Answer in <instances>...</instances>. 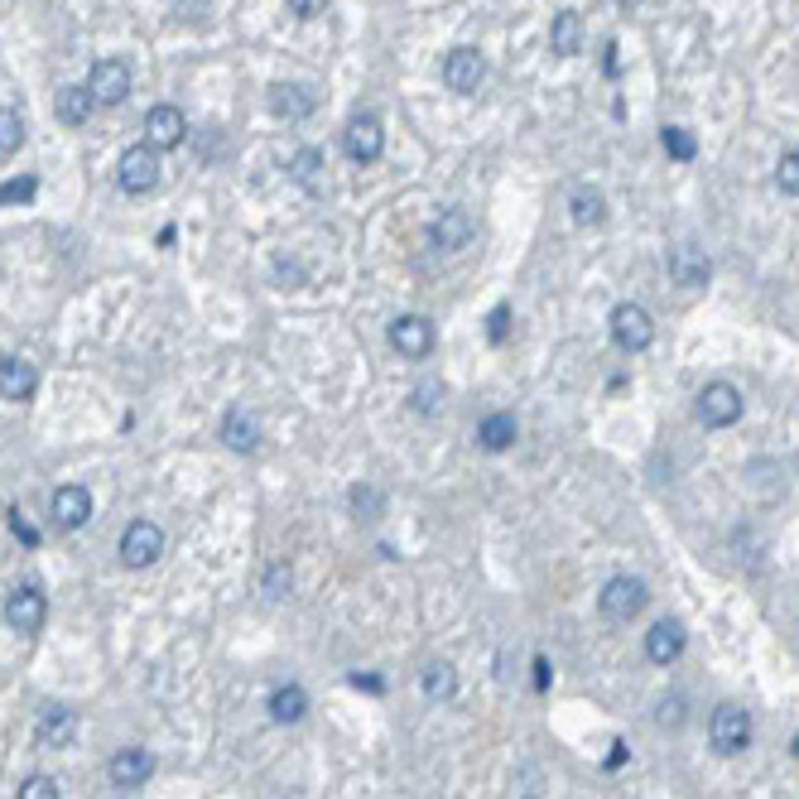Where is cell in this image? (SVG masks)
Here are the masks:
<instances>
[{
    "mask_svg": "<svg viewBox=\"0 0 799 799\" xmlns=\"http://www.w3.org/2000/svg\"><path fill=\"white\" fill-rule=\"evenodd\" d=\"M549 49L559 53V59H573V53H583V15H579V10H559V15H554Z\"/></svg>",
    "mask_w": 799,
    "mask_h": 799,
    "instance_id": "22",
    "label": "cell"
},
{
    "mask_svg": "<svg viewBox=\"0 0 799 799\" xmlns=\"http://www.w3.org/2000/svg\"><path fill=\"white\" fill-rule=\"evenodd\" d=\"M25 145V116L15 106H0V154H15Z\"/></svg>",
    "mask_w": 799,
    "mask_h": 799,
    "instance_id": "29",
    "label": "cell"
},
{
    "mask_svg": "<svg viewBox=\"0 0 799 799\" xmlns=\"http://www.w3.org/2000/svg\"><path fill=\"white\" fill-rule=\"evenodd\" d=\"M569 217L579 221V227H603L607 221V198H603V188H593V183H579L569 193Z\"/></svg>",
    "mask_w": 799,
    "mask_h": 799,
    "instance_id": "21",
    "label": "cell"
},
{
    "mask_svg": "<svg viewBox=\"0 0 799 799\" xmlns=\"http://www.w3.org/2000/svg\"><path fill=\"white\" fill-rule=\"evenodd\" d=\"M694 415L703 429H732L741 419V391L732 381H708L703 391H698Z\"/></svg>",
    "mask_w": 799,
    "mask_h": 799,
    "instance_id": "1",
    "label": "cell"
},
{
    "mask_svg": "<svg viewBox=\"0 0 799 799\" xmlns=\"http://www.w3.org/2000/svg\"><path fill=\"white\" fill-rule=\"evenodd\" d=\"M35 188H39V179H35V174H25V179H10V183H0V207H5V203H29V198H35Z\"/></svg>",
    "mask_w": 799,
    "mask_h": 799,
    "instance_id": "33",
    "label": "cell"
},
{
    "mask_svg": "<svg viewBox=\"0 0 799 799\" xmlns=\"http://www.w3.org/2000/svg\"><path fill=\"white\" fill-rule=\"evenodd\" d=\"M39 371L25 357H0V395L5 400H35Z\"/></svg>",
    "mask_w": 799,
    "mask_h": 799,
    "instance_id": "20",
    "label": "cell"
},
{
    "mask_svg": "<svg viewBox=\"0 0 799 799\" xmlns=\"http://www.w3.org/2000/svg\"><path fill=\"white\" fill-rule=\"evenodd\" d=\"M20 799H59V781H49V775H29V781L20 785Z\"/></svg>",
    "mask_w": 799,
    "mask_h": 799,
    "instance_id": "35",
    "label": "cell"
},
{
    "mask_svg": "<svg viewBox=\"0 0 799 799\" xmlns=\"http://www.w3.org/2000/svg\"><path fill=\"white\" fill-rule=\"evenodd\" d=\"M5 617H10V626H15V631L35 636V631H43V617H49V597H43L35 583L15 587V593H10V603H5Z\"/></svg>",
    "mask_w": 799,
    "mask_h": 799,
    "instance_id": "12",
    "label": "cell"
},
{
    "mask_svg": "<svg viewBox=\"0 0 799 799\" xmlns=\"http://www.w3.org/2000/svg\"><path fill=\"white\" fill-rule=\"evenodd\" d=\"M87 520H92V492H87V486H59V492H53V525L83 530Z\"/></svg>",
    "mask_w": 799,
    "mask_h": 799,
    "instance_id": "15",
    "label": "cell"
},
{
    "mask_svg": "<svg viewBox=\"0 0 799 799\" xmlns=\"http://www.w3.org/2000/svg\"><path fill=\"white\" fill-rule=\"evenodd\" d=\"M795 757H799V737H795Z\"/></svg>",
    "mask_w": 799,
    "mask_h": 799,
    "instance_id": "45",
    "label": "cell"
},
{
    "mask_svg": "<svg viewBox=\"0 0 799 799\" xmlns=\"http://www.w3.org/2000/svg\"><path fill=\"white\" fill-rule=\"evenodd\" d=\"M221 439H227V448H237V453H255L261 448V424H255L246 409H227V419H221Z\"/></svg>",
    "mask_w": 799,
    "mask_h": 799,
    "instance_id": "23",
    "label": "cell"
},
{
    "mask_svg": "<svg viewBox=\"0 0 799 799\" xmlns=\"http://www.w3.org/2000/svg\"><path fill=\"white\" fill-rule=\"evenodd\" d=\"M443 405V385H415V395H409V409H415V415H434V409Z\"/></svg>",
    "mask_w": 799,
    "mask_h": 799,
    "instance_id": "34",
    "label": "cell"
},
{
    "mask_svg": "<svg viewBox=\"0 0 799 799\" xmlns=\"http://www.w3.org/2000/svg\"><path fill=\"white\" fill-rule=\"evenodd\" d=\"M429 241H434L439 251H462L472 241V217L462 213V207H443L434 217V227H429Z\"/></svg>",
    "mask_w": 799,
    "mask_h": 799,
    "instance_id": "17",
    "label": "cell"
},
{
    "mask_svg": "<svg viewBox=\"0 0 799 799\" xmlns=\"http://www.w3.org/2000/svg\"><path fill=\"white\" fill-rule=\"evenodd\" d=\"M145 136H150V150H174V145H183V140H188V121H183V111H179V106H169V102L150 106V116H145Z\"/></svg>",
    "mask_w": 799,
    "mask_h": 799,
    "instance_id": "13",
    "label": "cell"
},
{
    "mask_svg": "<svg viewBox=\"0 0 799 799\" xmlns=\"http://www.w3.org/2000/svg\"><path fill=\"white\" fill-rule=\"evenodd\" d=\"M10 525H15V535L25 540V545H39V535H35V530L25 525V516H20V510H10Z\"/></svg>",
    "mask_w": 799,
    "mask_h": 799,
    "instance_id": "41",
    "label": "cell"
},
{
    "mask_svg": "<svg viewBox=\"0 0 799 799\" xmlns=\"http://www.w3.org/2000/svg\"><path fill=\"white\" fill-rule=\"evenodd\" d=\"M535 689H540V694L549 689V660H545V655L535 660Z\"/></svg>",
    "mask_w": 799,
    "mask_h": 799,
    "instance_id": "43",
    "label": "cell"
},
{
    "mask_svg": "<svg viewBox=\"0 0 799 799\" xmlns=\"http://www.w3.org/2000/svg\"><path fill=\"white\" fill-rule=\"evenodd\" d=\"M106 775H111V785H121V790H136V785H145L150 775H154V757H150L145 747H126V751H116V757H111Z\"/></svg>",
    "mask_w": 799,
    "mask_h": 799,
    "instance_id": "14",
    "label": "cell"
},
{
    "mask_svg": "<svg viewBox=\"0 0 799 799\" xmlns=\"http://www.w3.org/2000/svg\"><path fill=\"white\" fill-rule=\"evenodd\" d=\"M775 188H781V193H790V198H799V150H785L781 154V164H775Z\"/></svg>",
    "mask_w": 799,
    "mask_h": 799,
    "instance_id": "31",
    "label": "cell"
},
{
    "mask_svg": "<svg viewBox=\"0 0 799 799\" xmlns=\"http://www.w3.org/2000/svg\"><path fill=\"white\" fill-rule=\"evenodd\" d=\"M160 554H164V530L154 525V520H130L126 535H121V559H126V569H150Z\"/></svg>",
    "mask_w": 799,
    "mask_h": 799,
    "instance_id": "6",
    "label": "cell"
},
{
    "mask_svg": "<svg viewBox=\"0 0 799 799\" xmlns=\"http://www.w3.org/2000/svg\"><path fill=\"white\" fill-rule=\"evenodd\" d=\"M391 347L400 352V357L409 362H424L429 352H434V324H429L424 314H405L391 324Z\"/></svg>",
    "mask_w": 799,
    "mask_h": 799,
    "instance_id": "8",
    "label": "cell"
},
{
    "mask_svg": "<svg viewBox=\"0 0 799 799\" xmlns=\"http://www.w3.org/2000/svg\"><path fill=\"white\" fill-rule=\"evenodd\" d=\"M304 713H308V694L299 689V684H284V689L270 694V718H275V723H299Z\"/></svg>",
    "mask_w": 799,
    "mask_h": 799,
    "instance_id": "28",
    "label": "cell"
},
{
    "mask_svg": "<svg viewBox=\"0 0 799 799\" xmlns=\"http://www.w3.org/2000/svg\"><path fill=\"white\" fill-rule=\"evenodd\" d=\"M684 718H689V713H684V698L674 694V698H664V703H660V713H655V723L674 732V727H684Z\"/></svg>",
    "mask_w": 799,
    "mask_h": 799,
    "instance_id": "36",
    "label": "cell"
},
{
    "mask_svg": "<svg viewBox=\"0 0 799 799\" xmlns=\"http://www.w3.org/2000/svg\"><path fill=\"white\" fill-rule=\"evenodd\" d=\"M314 106H318L314 87H304V83H280V87H270V111H275V116L304 121V116H314Z\"/></svg>",
    "mask_w": 799,
    "mask_h": 799,
    "instance_id": "19",
    "label": "cell"
},
{
    "mask_svg": "<svg viewBox=\"0 0 799 799\" xmlns=\"http://www.w3.org/2000/svg\"><path fill=\"white\" fill-rule=\"evenodd\" d=\"M290 179L304 188V193H324V154H318V150H294Z\"/></svg>",
    "mask_w": 799,
    "mask_h": 799,
    "instance_id": "26",
    "label": "cell"
},
{
    "mask_svg": "<svg viewBox=\"0 0 799 799\" xmlns=\"http://www.w3.org/2000/svg\"><path fill=\"white\" fill-rule=\"evenodd\" d=\"M342 150H347L352 164H376L385 150V130H381V116H371V111H362V116L347 121V130H342Z\"/></svg>",
    "mask_w": 799,
    "mask_h": 799,
    "instance_id": "4",
    "label": "cell"
},
{
    "mask_svg": "<svg viewBox=\"0 0 799 799\" xmlns=\"http://www.w3.org/2000/svg\"><path fill=\"white\" fill-rule=\"evenodd\" d=\"M352 689H366V694H381V680H376V674H352Z\"/></svg>",
    "mask_w": 799,
    "mask_h": 799,
    "instance_id": "42",
    "label": "cell"
},
{
    "mask_svg": "<svg viewBox=\"0 0 799 799\" xmlns=\"http://www.w3.org/2000/svg\"><path fill=\"white\" fill-rule=\"evenodd\" d=\"M265 593H270V597H284V593H290V569H280V563H275V569L265 573Z\"/></svg>",
    "mask_w": 799,
    "mask_h": 799,
    "instance_id": "38",
    "label": "cell"
},
{
    "mask_svg": "<svg viewBox=\"0 0 799 799\" xmlns=\"http://www.w3.org/2000/svg\"><path fill=\"white\" fill-rule=\"evenodd\" d=\"M290 10H294L299 20H318L328 10V0H290Z\"/></svg>",
    "mask_w": 799,
    "mask_h": 799,
    "instance_id": "40",
    "label": "cell"
},
{
    "mask_svg": "<svg viewBox=\"0 0 799 799\" xmlns=\"http://www.w3.org/2000/svg\"><path fill=\"white\" fill-rule=\"evenodd\" d=\"M169 5L179 10V20H188V25H198L207 15V0H169Z\"/></svg>",
    "mask_w": 799,
    "mask_h": 799,
    "instance_id": "39",
    "label": "cell"
},
{
    "mask_svg": "<svg viewBox=\"0 0 799 799\" xmlns=\"http://www.w3.org/2000/svg\"><path fill=\"white\" fill-rule=\"evenodd\" d=\"M116 183L126 188V193H150V188L160 183V154H154L150 145L126 150L121 164H116Z\"/></svg>",
    "mask_w": 799,
    "mask_h": 799,
    "instance_id": "9",
    "label": "cell"
},
{
    "mask_svg": "<svg viewBox=\"0 0 799 799\" xmlns=\"http://www.w3.org/2000/svg\"><path fill=\"white\" fill-rule=\"evenodd\" d=\"M684 641H689V636H684L680 621L664 617V621H655V626L646 631V655L655 664H674L684 655Z\"/></svg>",
    "mask_w": 799,
    "mask_h": 799,
    "instance_id": "18",
    "label": "cell"
},
{
    "mask_svg": "<svg viewBox=\"0 0 799 799\" xmlns=\"http://www.w3.org/2000/svg\"><path fill=\"white\" fill-rule=\"evenodd\" d=\"M73 737H77V713H73V708H63V703L43 708L39 723H35V741H39V747H68Z\"/></svg>",
    "mask_w": 799,
    "mask_h": 799,
    "instance_id": "16",
    "label": "cell"
},
{
    "mask_svg": "<svg viewBox=\"0 0 799 799\" xmlns=\"http://www.w3.org/2000/svg\"><path fill=\"white\" fill-rule=\"evenodd\" d=\"M506 332H510V308L502 304V308H492V318H486V338L506 342Z\"/></svg>",
    "mask_w": 799,
    "mask_h": 799,
    "instance_id": "37",
    "label": "cell"
},
{
    "mask_svg": "<svg viewBox=\"0 0 799 799\" xmlns=\"http://www.w3.org/2000/svg\"><path fill=\"white\" fill-rule=\"evenodd\" d=\"M92 106H97V97L87 92V87H63L59 92V121L63 126H83V121H92Z\"/></svg>",
    "mask_w": 799,
    "mask_h": 799,
    "instance_id": "27",
    "label": "cell"
},
{
    "mask_svg": "<svg viewBox=\"0 0 799 799\" xmlns=\"http://www.w3.org/2000/svg\"><path fill=\"white\" fill-rule=\"evenodd\" d=\"M352 510H357V516H366V520H376L385 510V496L376 492V486H352Z\"/></svg>",
    "mask_w": 799,
    "mask_h": 799,
    "instance_id": "32",
    "label": "cell"
},
{
    "mask_svg": "<svg viewBox=\"0 0 799 799\" xmlns=\"http://www.w3.org/2000/svg\"><path fill=\"white\" fill-rule=\"evenodd\" d=\"M419 689H424V698H434V703H448V698L458 694V670H453L448 660L424 664V680H419Z\"/></svg>",
    "mask_w": 799,
    "mask_h": 799,
    "instance_id": "25",
    "label": "cell"
},
{
    "mask_svg": "<svg viewBox=\"0 0 799 799\" xmlns=\"http://www.w3.org/2000/svg\"><path fill=\"white\" fill-rule=\"evenodd\" d=\"M617 5H626V10H631V5H636V0H617Z\"/></svg>",
    "mask_w": 799,
    "mask_h": 799,
    "instance_id": "44",
    "label": "cell"
},
{
    "mask_svg": "<svg viewBox=\"0 0 799 799\" xmlns=\"http://www.w3.org/2000/svg\"><path fill=\"white\" fill-rule=\"evenodd\" d=\"M660 140H664V154H670V160H680V164H689L694 154H698V140L684 126H664Z\"/></svg>",
    "mask_w": 799,
    "mask_h": 799,
    "instance_id": "30",
    "label": "cell"
},
{
    "mask_svg": "<svg viewBox=\"0 0 799 799\" xmlns=\"http://www.w3.org/2000/svg\"><path fill=\"white\" fill-rule=\"evenodd\" d=\"M607 328H612V342L621 352H646L655 342V324H650V314L641 304H617L612 318H607Z\"/></svg>",
    "mask_w": 799,
    "mask_h": 799,
    "instance_id": "5",
    "label": "cell"
},
{
    "mask_svg": "<svg viewBox=\"0 0 799 799\" xmlns=\"http://www.w3.org/2000/svg\"><path fill=\"white\" fill-rule=\"evenodd\" d=\"M646 583L631 579V573H617V579H607V587L597 593V607H603L607 621H631L646 612Z\"/></svg>",
    "mask_w": 799,
    "mask_h": 799,
    "instance_id": "2",
    "label": "cell"
},
{
    "mask_svg": "<svg viewBox=\"0 0 799 799\" xmlns=\"http://www.w3.org/2000/svg\"><path fill=\"white\" fill-rule=\"evenodd\" d=\"M516 434H520L516 415H486L482 424H477V448H486V453H506L510 443H516Z\"/></svg>",
    "mask_w": 799,
    "mask_h": 799,
    "instance_id": "24",
    "label": "cell"
},
{
    "mask_svg": "<svg viewBox=\"0 0 799 799\" xmlns=\"http://www.w3.org/2000/svg\"><path fill=\"white\" fill-rule=\"evenodd\" d=\"M482 77H486V59L477 49H453L448 59H443V83H448V92L472 97L477 87H482Z\"/></svg>",
    "mask_w": 799,
    "mask_h": 799,
    "instance_id": "10",
    "label": "cell"
},
{
    "mask_svg": "<svg viewBox=\"0 0 799 799\" xmlns=\"http://www.w3.org/2000/svg\"><path fill=\"white\" fill-rule=\"evenodd\" d=\"M708 275H713V261H708V251L698 246V241H680V246H670V280L674 284L698 290V284H708Z\"/></svg>",
    "mask_w": 799,
    "mask_h": 799,
    "instance_id": "11",
    "label": "cell"
},
{
    "mask_svg": "<svg viewBox=\"0 0 799 799\" xmlns=\"http://www.w3.org/2000/svg\"><path fill=\"white\" fill-rule=\"evenodd\" d=\"M87 92L97 97V106H121L130 97V63L97 59L92 63V77H87Z\"/></svg>",
    "mask_w": 799,
    "mask_h": 799,
    "instance_id": "7",
    "label": "cell"
},
{
    "mask_svg": "<svg viewBox=\"0 0 799 799\" xmlns=\"http://www.w3.org/2000/svg\"><path fill=\"white\" fill-rule=\"evenodd\" d=\"M708 737H713L718 757H737V751H747L751 747V718H747V708L723 703L713 713V723H708Z\"/></svg>",
    "mask_w": 799,
    "mask_h": 799,
    "instance_id": "3",
    "label": "cell"
}]
</instances>
